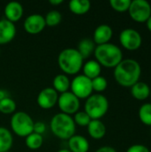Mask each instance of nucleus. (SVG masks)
<instances>
[{
    "instance_id": "1",
    "label": "nucleus",
    "mask_w": 151,
    "mask_h": 152,
    "mask_svg": "<svg viewBox=\"0 0 151 152\" xmlns=\"http://www.w3.org/2000/svg\"><path fill=\"white\" fill-rule=\"evenodd\" d=\"M142 76L141 64L133 59H123L114 69V78L123 87H132L140 81Z\"/></svg>"
},
{
    "instance_id": "2",
    "label": "nucleus",
    "mask_w": 151,
    "mask_h": 152,
    "mask_svg": "<svg viewBox=\"0 0 151 152\" xmlns=\"http://www.w3.org/2000/svg\"><path fill=\"white\" fill-rule=\"evenodd\" d=\"M93 54L95 61L101 66L109 69H115L123 60L122 50L117 45L111 43L96 45Z\"/></svg>"
},
{
    "instance_id": "3",
    "label": "nucleus",
    "mask_w": 151,
    "mask_h": 152,
    "mask_svg": "<svg viewBox=\"0 0 151 152\" xmlns=\"http://www.w3.org/2000/svg\"><path fill=\"white\" fill-rule=\"evenodd\" d=\"M50 128L53 135L61 140H69L76 133V124L73 118L61 112L52 118Z\"/></svg>"
},
{
    "instance_id": "4",
    "label": "nucleus",
    "mask_w": 151,
    "mask_h": 152,
    "mask_svg": "<svg viewBox=\"0 0 151 152\" xmlns=\"http://www.w3.org/2000/svg\"><path fill=\"white\" fill-rule=\"evenodd\" d=\"M84 59L76 48L63 49L58 56V65L67 75H76L82 69Z\"/></svg>"
},
{
    "instance_id": "5",
    "label": "nucleus",
    "mask_w": 151,
    "mask_h": 152,
    "mask_svg": "<svg viewBox=\"0 0 151 152\" xmlns=\"http://www.w3.org/2000/svg\"><path fill=\"white\" fill-rule=\"evenodd\" d=\"M109 101L106 96L101 94H94L89 96L85 103V112L93 119H101L109 110Z\"/></svg>"
},
{
    "instance_id": "6",
    "label": "nucleus",
    "mask_w": 151,
    "mask_h": 152,
    "mask_svg": "<svg viewBox=\"0 0 151 152\" xmlns=\"http://www.w3.org/2000/svg\"><path fill=\"white\" fill-rule=\"evenodd\" d=\"M34 121L32 118L24 111H17L12 114L10 126L12 132L19 137L26 138L33 133Z\"/></svg>"
},
{
    "instance_id": "7",
    "label": "nucleus",
    "mask_w": 151,
    "mask_h": 152,
    "mask_svg": "<svg viewBox=\"0 0 151 152\" xmlns=\"http://www.w3.org/2000/svg\"><path fill=\"white\" fill-rule=\"evenodd\" d=\"M128 12L133 20L138 23H144L151 16L150 4L146 0H133Z\"/></svg>"
},
{
    "instance_id": "8",
    "label": "nucleus",
    "mask_w": 151,
    "mask_h": 152,
    "mask_svg": "<svg viewBox=\"0 0 151 152\" xmlns=\"http://www.w3.org/2000/svg\"><path fill=\"white\" fill-rule=\"evenodd\" d=\"M70 89L71 93L79 100L87 99L93 94V92L92 87V80L83 74L78 75L73 78V80L70 82Z\"/></svg>"
},
{
    "instance_id": "9",
    "label": "nucleus",
    "mask_w": 151,
    "mask_h": 152,
    "mask_svg": "<svg viewBox=\"0 0 151 152\" xmlns=\"http://www.w3.org/2000/svg\"><path fill=\"white\" fill-rule=\"evenodd\" d=\"M119 42L125 50L136 51L142 46V37L141 33L136 29L127 28L120 32Z\"/></svg>"
},
{
    "instance_id": "10",
    "label": "nucleus",
    "mask_w": 151,
    "mask_h": 152,
    "mask_svg": "<svg viewBox=\"0 0 151 152\" xmlns=\"http://www.w3.org/2000/svg\"><path fill=\"white\" fill-rule=\"evenodd\" d=\"M57 104L61 113L71 116L72 114H76L79 111L80 102L79 99L74 95L71 92H65L61 94L58 98Z\"/></svg>"
},
{
    "instance_id": "11",
    "label": "nucleus",
    "mask_w": 151,
    "mask_h": 152,
    "mask_svg": "<svg viewBox=\"0 0 151 152\" xmlns=\"http://www.w3.org/2000/svg\"><path fill=\"white\" fill-rule=\"evenodd\" d=\"M58 98L59 94L53 87H46L39 92L36 102L41 109L50 110L57 104Z\"/></svg>"
},
{
    "instance_id": "12",
    "label": "nucleus",
    "mask_w": 151,
    "mask_h": 152,
    "mask_svg": "<svg viewBox=\"0 0 151 152\" xmlns=\"http://www.w3.org/2000/svg\"><path fill=\"white\" fill-rule=\"evenodd\" d=\"M45 20L44 17L39 13H33L28 16L24 22L23 27L27 33L31 35H36L42 32L45 28Z\"/></svg>"
},
{
    "instance_id": "13",
    "label": "nucleus",
    "mask_w": 151,
    "mask_h": 152,
    "mask_svg": "<svg viewBox=\"0 0 151 152\" xmlns=\"http://www.w3.org/2000/svg\"><path fill=\"white\" fill-rule=\"evenodd\" d=\"M16 36V27L14 23L6 19L0 20V45L9 44Z\"/></svg>"
},
{
    "instance_id": "14",
    "label": "nucleus",
    "mask_w": 151,
    "mask_h": 152,
    "mask_svg": "<svg viewBox=\"0 0 151 152\" xmlns=\"http://www.w3.org/2000/svg\"><path fill=\"white\" fill-rule=\"evenodd\" d=\"M113 36V29L108 24H101L99 25L93 32V41L96 45H104L109 43L110 39Z\"/></svg>"
},
{
    "instance_id": "15",
    "label": "nucleus",
    "mask_w": 151,
    "mask_h": 152,
    "mask_svg": "<svg viewBox=\"0 0 151 152\" xmlns=\"http://www.w3.org/2000/svg\"><path fill=\"white\" fill-rule=\"evenodd\" d=\"M4 13L7 20L15 23L19 21L23 15V6L19 2H9L4 6Z\"/></svg>"
},
{
    "instance_id": "16",
    "label": "nucleus",
    "mask_w": 151,
    "mask_h": 152,
    "mask_svg": "<svg viewBox=\"0 0 151 152\" xmlns=\"http://www.w3.org/2000/svg\"><path fill=\"white\" fill-rule=\"evenodd\" d=\"M69 151L71 152H88L90 144L88 140L83 135L75 134L68 140Z\"/></svg>"
},
{
    "instance_id": "17",
    "label": "nucleus",
    "mask_w": 151,
    "mask_h": 152,
    "mask_svg": "<svg viewBox=\"0 0 151 152\" xmlns=\"http://www.w3.org/2000/svg\"><path fill=\"white\" fill-rule=\"evenodd\" d=\"M87 132L93 139L101 140L105 136L107 128L101 119H93L87 126Z\"/></svg>"
},
{
    "instance_id": "18",
    "label": "nucleus",
    "mask_w": 151,
    "mask_h": 152,
    "mask_svg": "<svg viewBox=\"0 0 151 152\" xmlns=\"http://www.w3.org/2000/svg\"><path fill=\"white\" fill-rule=\"evenodd\" d=\"M131 94L134 99L138 101H144L150 97V87L147 83L139 81L131 87Z\"/></svg>"
},
{
    "instance_id": "19",
    "label": "nucleus",
    "mask_w": 151,
    "mask_h": 152,
    "mask_svg": "<svg viewBox=\"0 0 151 152\" xmlns=\"http://www.w3.org/2000/svg\"><path fill=\"white\" fill-rule=\"evenodd\" d=\"M82 69H83V75L91 80L101 76V66L95 60L87 61L85 63L83 64Z\"/></svg>"
},
{
    "instance_id": "20",
    "label": "nucleus",
    "mask_w": 151,
    "mask_h": 152,
    "mask_svg": "<svg viewBox=\"0 0 151 152\" xmlns=\"http://www.w3.org/2000/svg\"><path fill=\"white\" fill-rule=\"evenodd\" d=\"M91 2L89 0H71L69 3V9L77 15H83L89 12Z\"/></svg>"
},
{
    "instance_id": "21",
    "label": "nucleus",
    "mask_w": 151,
    "mask_h": 152,
    "mask_svg": "<svg viewBox=\"0 0 151 152\" xmlns=\"http://www.w3.org/2000/svg\"><path fill=\"white\" fill-rule=\"evenodd\" d=\"M95 47H96V45H95L94 42L93 41V39L84 38L78 43L77 50L78 51V53L81 54V56L85 60V59L89 58L94 53Z\"/></svg>"
},
{
    "instance_id": "22",
    "label": "nucleus",
    "mask_w": 151,
    "mask_h": 152,
    "mask_svg": "<svg viewBox=\"0 0 151 152\" xmlns=\"http://www.w3.org/2000/svg\"><path fill=\"white\" fill-rule=\"evenodd\" d=\"M13 142L12 133L4 126H0V152L10 151Z\"/></svg>"
},
{
    "instance_id": "23",
    "label": "nucleus",
    "mask_w": 151,
    "mask_h": 152,
    "mask_svg": "<svg viewBox=\"0 0 151 152\" xmlns=\"http://www.w3.org/2000/svg\"><path fill=\"white\" fill-rule=\"evenodd\" d=\"M53 88L59 94L68 92L70 88V80L65 74H59L53 80Z\"/></svg>"
},
{
    "instance_id": "24",
    "label": "nucleus",
    "mask_w": 151,
    "mask_h": 152,
    "mask_svg": "<svg viewBox=\"0 0 151 152\" xmlns=\"http://www.w3.org/2000/svg\"><path fill=\"white\" fill-rule=\"evenodd\" d=\"M44 143V137L41 134H36V133H31L29 135H28L25 138V144L26 146L32 151L38 150L42 147Z\"/></svg>"
},
{
    "instance_id": "25",
    "label": "nucleus",
    "mask_w": 151,
    "mask_h": 152,
    "mask_svg": "<svg viewBox=\"0 0 151 152\" xmlns=\"http://www.w3.org/2000/svg\"><path fill=\"white\" fill-rule=\"evenodd\" d=\"M139 118L145 126H151V102L144 103L140 107Z\"/></svg>"
},
{
    "instance_id": "26",
    "label": "nucleus",
    "mask_w": 151,
    "mask_h": 152,
    "mask_svg": "<svg viewBox=\"0 0 151 152\" xmlns=\"http://www.w3.org/2000/svg\"><path fill=\"white\" fill-rule=\"evenodd\" d=\"M16 108V102L11 97L0 101V112L4 115L15 113Z\"/></svg>"
},
{
    "instance_id": "27",
    "label": "nucleus",
    "mask_w": 151,
    "mask_h": 152,
    "mask_svg": "<svg viewBox=\"0 0 151 152\" xmlns=\"http://www.w3.org/2000/svg\"><path fill=\"white\" fill-rule=\"evenodd\" d=\"M61 20H62L61 13L56 10H52L48 12L46 15L44 16L45 24L46 26H49V27H54V26L59 25Z\"/></svg>"
},
{
    "instance_id": "28",
    "label": "nucleus",
    "mask_w": 151,
    "mask_h": 152,
    "mask_svg": "<svg viewBox=\"0 0 151 152\" xmlns=\"http://www.w3.org/2000/svg\"><path fill=\"white\" fill-rule=\"evenodd\" d=\"M131 0H110L109 4L113 10L118 12H125L128 11L130 4H131Z\"/></svg>"
},
{
    "instance_id": "29",
    "label": "nucleus",
    "mask_w": 151,
    "mask_h": 152,
    "mask_svg": "<svg viewBox=\"0 0 151 152\" xmlns=\"http://www.w3.org/2000/svg\"><path fill=\"white\" fill-rule=\"evenodd\" d=\"M92 87L93 91H95L97 93L104 92L108 87V81L104 77L99 76L92 79Z\"/></svg>"
},
{
    "instance_id": "30",
    "label": "nucleus",
    "mask_w": 151,
    "mask_h": 152,
    "mask_svg": "<svg viewBox=\"0 0 151 152\" xmlns=\"http://www.w3.org/2000/svg\"><path fill=\"white\" fill-rule=\"evenodd\" d=\"M73 120L76 125L80 126H87L89 123L91 122L90 117L85 112V111H77L76 114H74Z\"/></svg>"
},
{
    "instance_id": "31",
    "label": "nucleus",
    "mask_w": 151,
    "mask_h": 152,
    "mask_svg": "<svg viewBox=\"0 0 151 152\" xmlns=\"http://www.w3.org/2000/svg\"><path fill=\"white\" fill-rule=\"evenodd\" d=\"M126 152H150V151L143 144H133L127 149Z\"/></svg>"
},
{
    "instance_id": "32",
    "label": "nucleus",
    "mask_w": 151,
    "mask_h": 152,
    "mask_svg": "<svg viewBox=\"0 0 151 152\" xmlns=\"http://www.w3.org/2000/svg\"><path fill=\"white\" fill-rule=\"evenodd\" d=\"M46 131V126L44 122L41 121H37L36 123H34V128H33V132L38 134L43 135V134Z\"/></svg>"
},
{
    "instance_id": "33",
    "label": "nucleus",
    "mask_w": 151,
    "mask_h": 152,
    "mask_svg": "<svg viewBox=\"0 0 151 152\" xmlns=\"http://www.w3.org/2000/svg\"><path fill=\"white\" fill-rule=\"evenodd\" d=\"M95 152H117V151L110 146H102L99 148Z\"/></svg>"
},
{
    "instance_id": "34",
    "label": "nucleus",
    "mask_w": 151,
    "mask_h": 152,
    "mask_svg": "<svg viewBox=\"0 0 151 152\" xmlns=\"http://www.w3.org/2000/svg\"><path fill=\"white\" fill-rule=\"evenodd\" d=\"M10 97V94L8 93V91L4 90V89H0V101Z\"/></svg>"
},
{
    "instance_id": "35",
    "label": "nucleus",
    "mask_w": 151,
    "mask_h": 152,
    "mask_svg": "<svg viewBox=\"0 0 151 152\" xmlns=\"http://www.w3.org/2000/svg\"><path fill=\"white\" fill-rule=\"evenodd\" d=\"M63 3V0H49V4L52 5H59Z\"/></svg>"
},
{
    "instance_id": "36",
    "label": "nucleus",
    "mask_w": 151,
    "mask_h": 152,
    "mask_svg": "<svg viewBox=\"0 0 151 152\" xmlns=\"http://www.w3.org/2000/svg\"><path fill=\"white\" fill-rule=\"evenodd\" d=\"M146 23V25H147V28H148V29L150 30L151 32V16L147 20V21L145 22Z\"/></svg>"
},
{
    "instance_id": "37",
    "label": "nucleus",
    "mask_w": 151,
    "mask_h": 152,
    "mask_svg": "<svg viewBox=\"0 0 151 152\" xmlns=\"http://www.w3.org/2000/svg\"><path fill=\"white\" fill-rule=\"evenodd\" d=\"M57 152H71L70 151H69L68 149H62V150H60V151H58Z\"/></svg>"
},
{
    "instance_id": "38",
    "label": "nucleus",
    "mask_w": 151,
    "mask_h": 152,
    "mask_svg": "<svg viewBox=\"0 0 151 152\" xmlns=\"http://www.w3.org/2000/svg\"><path fill=\"white\" fill-rule=\"evenodd\" d=\"M150 100H151V88H150Z\"/></svg>"
},
{
    "instance_id": "39",
    "label": "nucleus",
    "mask_w": 151,
    "mask_h": 152,
    "mask_svg": "<svg viewBox=\"0 0 151 152\" xmlns=\"http://www.w3.org/2000/svg\"><path fill=\"white\" fill-rule=\"evenodd\" d=\"M6 152H11V151H6Z\"/></svg>"
},
{
    "instance_id": "40",
    "label": "nucleus",
    "mask_w": 151,
    "mask_h": 152,
    "mask_svg": "<svg viewBox=\"0 0 151 152\" xmlns=\"http://www.w3.org/2000/svg\"><path fill=\"white\" fill-rule=\"evenodd\" d=\"M0 53H1V51H0Z\"/></svg>"
}]
</instances>
